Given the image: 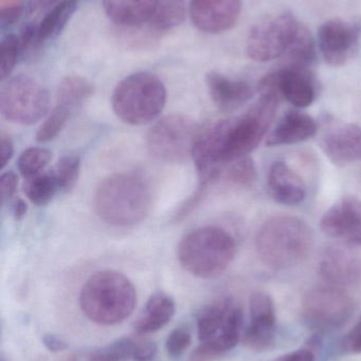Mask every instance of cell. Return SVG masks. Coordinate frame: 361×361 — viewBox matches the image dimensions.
<instances>
[{"label":"cell","mask_w":361,"mask_h":361,"mask_svg":"<svg viewBox=\"0 0 361 361\" xmlns=\"http://www.w3.org/2000/svg\"><path fill=\"white\" fill-rule=\"evenodd\" d=\"M201 129L190 116L171 114L150 128L146 139L148 152L165 163H182L192 158Z\"/></svg>","instance_id":"cell-8"},{"label":"cell","mask_w":361,"mask_h":361,"mask_svg":"<svg viewBox=\"0 0 361 361\" xmlns=\"http://www.w3.org/2000/svg\"><path fill=\"white\" fill-rule=\"evenodd\" d=\"M343 348L348 353H361V320L345 336Z\"/></svg>","instance_id":"cell-37"},{"label":"cell","mask_w":361,"mask_h":361,"mask_svg":"<svg viewBox=\"0 0 361 361\" xmlns=\"http://www.w3.org/2000/svg\"><path fill=\"white\" fill-rule=\"evenodd\" d=\"M0 154H1V169H4L12 160L14 154V144L6 135H1L0 137Z\"/></svg>","instance_id":"cell-39"},{"label":"cell","mask_w":361,"mask_h":361,"mask_svg":"<svg viewBox=\"0 0 361 361\" xmlns=\"http://www.w3.org/2000/svg\"><path fill=\"white\" fill-rule=\"evenodd\" d=\"M0 361H6V360H4V357H1V360H0Z\"/></svg>","instance_id":"cell-47"},{"label":"cell","mask_w":361,"mask_h":361,"mask_svg":"<svg viewBox=\"0 0 361 361\" xmlns=\"http://www.w3.org/2000/svg\"><path fill=\"white\" fill-rule=\"evenodd\" d=\"M314 246L311 227L300 218L278 216L269 219L256 239L259 258L276 271L292 269L304 262Z\"/></svg>","instance_id":"cell-2"},{"label":"cell","mask_w":361,"mask_h":361,"mask_svg":"<svg viewBox=\"0 0 361 361\" xmlns=\"http://www.w3.org/2000/svg\"><path fill=\"white\" fill-rule=\"evenodd\" d=\"M23 6L0 10V23H1L2 27H8V25L17 23L23 14Z\"/></svg>","instance_id":"cell-40"},{"label":"cell","mask_w":361,"mask_h":361,"mask_svg":"<svg viewBox=\"0 0 361 361\" xmlns=\"http://www.w3.org/2000/svg\"><path fill=\"white\" fill-rule=\"evenodd\" d=\"M157 354V347L150 341H137L136 343L134 360L150 361L154 360Z\"/></svg>","instance_id":"cell-38"},{"label":"cell","mask_w":361,"mask_h":361,"mask_svg":"<svg viewBox=\"0 0 361 361\" xmlns=\"http://www.w3.org/2000/svg\"><path fill=\"white\" fill-rule=\"evenodd\" d=\"M137 292L129 278L114 271L91 276L81 290L80 305L88 319L101 326L124 322L133 313Z\"/></svg>","instance_id":"cell-4"},{"label":"cell","mask_w":361,"mask_h":361,"mask_svg":"<svg viewBox=\"0 0 361 361\" xmlns=\"http://www.w3.org/2000/svg\"><path fill=\"white\" fill-rule=\"evenodd\" d=\"M206 84L212 102L220 111H235L254 97V90L248 82L232 80L218 72H209Z\"/></svg>","instance_id":"cell-19"},{"label":"cell","mask_w":361,"mask_h":361,"mask_svg":"<svg viewBox=\"0 0 361 361\" xmlns=\"http://www.w3.org/2000/svg\"><path fill=\"white\" fill-rule=\"evenodd\" d=\"M319 125L309 114L298 110H290L277 123L267 135L266 145H292L307 141L318 133Z\"/></svg>","instance_id":"cell-21"},{"label":"cell","mask_w":361,"mask_h":361,"mask_svg":"<svg viewBox=\"0 0 361 361\" xmlns=\"http://www.w3.org/2000/svg\"><path fill=\"white\" fill-rule=\"evenodd\" d=\"M162 0H103L110 20L123 27H150Z\"/></svg>","instance_id":"cell-18"},{"label":"cell","mask_w":361,"mask_h":361,"mask_svg":"<svg viewBox=\"0 0 361 361\" xmlns=\"http://www.w3.org/2000/svg\"><path fill=\"white\" fill-rule=\"evenodd\" d=\"M220 180H225L227 184L237 188H251L256 180V164L248 156L237 159L225 165L220 173Z\"/></svg>","instance_id":"cell-28"},{"label":"cell","mask_w":361,"mask_h":361,"mask_svg":"<svg viewBox=\"0 0 361 361\" xmlns=\"http://www.w3.org/2000/svg\"><path fill=\"white\" fill-rule=\"evenodd\" d=\"M318 271L328 286L343 290L358 288L361 284V256L348 246H329L322 252Z\"/></svg>","instance_id":"cell-14"},{"label":"cell","mask_w":361,"mask_h":361,"mask_svg":"<svg viewBox=\"0 0 361 361\" xmlns=\"http://www.w3.org/2000/svg\"><path fill=\"white\" fill-rule=\"evenodd\" d=\"M18 38L20 42L21 53L33 52L38 48V44H42L38 37V27L32 23L23 27Z\"/></svg>","instance_id":"cell-35"},{"label":"cell","mask_w":361,"mask_h":361,"mask_svg":"<svg viewBox=\"0 0 361 361\" xmlns=\"http://www.w3.org/2000/svg\"><path fill=\"white\" fill-rule=\"evenodd\" d=\"M319 144L329 160L339 167L361 162V128L326 116L319 129Z\"/></svg>","instance_id":"cell-12"},{"label":"cell","mask_w":361,"mask_h":361,"mask_svg":"<svg viewBox=\"0 0 361 361\" xmlns=\"http://www.w3.org/2000/svg\"><path fill=\"white\" fill-rule=\"evenodd\" d=\"M28 212V205L23 199H16L12 203V214L16 220H21L25 218Z\"/></svg>","instance_id":"cell-43"},{"label":"cell","mask_w":361,"mask_h":361,"mask_svg":"<svg viewBox=\"0 0 361 361\" xmlns=\"http://www.w3.org/2000/svg\"><path fill=\"white\" fill-rule=\"evenodd\" d=\"M175 311V302L169 295L163 293L153 295L136 319L134 330L140 335L157 332L171 322Z\"/></svg>","instance_id":"cell-23"},{"label":"cell","mask_w":361,"mask_h":361,"mask_svg":"<svg viewBox=\"0 0 361 361\" xmlns=\"http://www.w3.org/2000/svg\"><path fill=\"white\" fill-rule=\"evenodd\" d=\"M352 245L361 246V235H360L357 239H355L353 242H352Z\"/></svg>","instance_id":"cell-46"},{"label":"cell","mask_w":361,"mask_h":361,"mask_svg":"<svg viewBox=\"0 0 361 361\" xmlns=\"http://www.w3.org/2000/svg\"><path fill=\"white\" fill-rule=\"evenodd\" d=\"M42 343H44L45 347L51 352H63L68 349V345L59 338V337L55 336V335H45L42 337Z\"/></svg>","instance_id":"cell-42"},{"label":"cell","mask_w":361,"mask_h":361,"mask_svg":"<svg viewBox=\"0 0 361 361\" xmlns=\"http://www.w3.org/2000/svg\"><path fill=\"white\" fill-rule=\"evenodd\" d=\"M276 73L282 99L297 108H307L314 103L317 90L311 70L285 66Z\"/></svg>","instance_id":"cell-22"},{"label":"cell","mask_w":361,"mask_h":361,"mask_svg":"<svg viewBox=\"0 0 361 361\" xmlns=\"http://www.w3.org/2000/svg\"><path fill=\"white\" fill-rule=\"evenodd\" d=\"M360 34L358 19L334 18L324 23L318 32V46L324 61L333 67L345 65L357 50Z\"/></svg>","instance_id":"cell-13"},{"label":"cell","mask_w":361,"mask_h":361,"mask_svg":"<svg viewBox=\"0 0 361 361\" xmlns=\"http://www.w3.org/2000/svg\"><path fill=\"white\" fill-rule=\"evenodd\" d=\"M51 160V152L45 148L32 147L25 150L19 157L17 167L19 173L25 179L42 173Z\"/></svg>","instance_id":"cell-30"},{"label":"cell","mask_w":361,"mask_h":361,"mask_svg":"<svg viewBox=\"0 0 361 361\" xmlns=\"http://www.w3.org/2000/svg\"><path fill=\"white\" fill-rule=\"evenodd\" d=\"M267 184L273 199L282 205H298L307 197L304 180L285 162L277 161L271 165Z\"/></svg>","instance_id":"cell-20"},{"label":"cell","mask_w":361,"mask_h":361,"mask_svg":"<svg viewBox=\"0 0 361 361\" xmlns=\"http://www.w3.org/2000/svg\"><path fill=\"white\" fill-rule=\"evenodd\" d=\"M288 67L311 70L316 61L315 40L305 25H299L292 44L285 53Z\"/></svg>","instance_id":"cell-24"},{"label":"cell","mask_w":361,"mask_h":361,"mask_svg":"<svg viewBox=\"0 0 361 361\" xmlns=\"http://www.w3.org/2000/svg\"><path fill=\"white\" fill-rule=\"evenodd\" d=\"M23 6V0H0V10Z\"/></svg>","instance_id":"cell-45"},{"label":"cell","mask_w":361,"mask_h":361,"mask_svg":"<svg viewBox=\"0 0 361 361\" xmlns=\"http://www.w3.org/2000/svg\"><path fill=\"white\" fill-rule=\"evenodd\" d=\"M354 311L351 297L341 288L322 286L309 290L303 297L301 312L309 326L331 330L345 326Z\"/></svg>","instance_id":"cell-11"},{"label":"cell","mask_w":361,"mask_h":361,"mask_svg":"<svg viewBox=\"0 0 361 361\" xmlns=\"http://www.w3.org/2000/svg\"><path fill=\"white\" fill-rule=\"evenodd\" d=\"M243 312L231 298L206 305L197 318V334L201 349L218 358L232 350L241 338Z\"/></svg>","instance_id":"cell-7"},{"label":"cell","mask_w":361,"mask_h":361,"mask_svg":"<svg viewBox=\"0 0 361 361\" xmlns=\"http://www.w3.org/2000/svg\"><path fill=\"white\" fill-rule=\"evenodd\" d=\"M237 250L235 238L220 227L205 226L184 235L178 245L182 267L196 277L210 279L222 275Z\"/></svg>","instance_id":"cell-5"},{"label":"cell","mask_w":361,"mask_h":361,"mask_svg":"<svg viewBox=\"0 0 361 361\" xmlns=\"http://www.w3.org/2000/svg\"><path fill=\"white\" fill-rule=\"evenodd\" d=\"M300 23L290 13L267 17L248 34L246 53L252 61L267 63L285 55Z\"/></svg>","instance_id":"cell-10"},{"label":"cell","mask_w":361,"mask_h":361,"mask_svg":"<svg viewBox=\"0 0 361 361\" xmlns=\"http://www.w3.org/2000/svg\"><path fill=\"white\" fill-rule=\"evenodd\" d=\"M250 324L244 335L246 347L254 351H265L275 343L277 334L275 305L265 292H254L250 297Z\"/></svg>","instance_id":"cell-15"},{"label":"cell","mask_w":361,"mask_h":361,"mask_svg":"<svg viewBox=\"0 0 361 361\" xmlns=\"http://www.w3.org/2000/svg\"><path fill=\"white\" fill-rule=\"evenodd\" d=\"M21 53L20 42L17 36L6 35L0 44V78L2 80L8 78Z\"/></svg>","instance_id":"cell-33"},{"label":"cell","mask_w":361,"mask_h":361,"mask_svg":"<svg viewBox=\"0 0 361 361\" xmlns=\"http://www.w3.org/2000/svg\"><path fill=\"white\" fill-rule=\"evenodd\" d=\"M273 361H315V355L309 350L302 349L280 356Z\"/></svg>","instance_id":"cell-41"},{"label":"cell","mask_w":361,"mask_h":361,"mask_svg":"<svg viewBox=\"0 0 361 361\" xmlns=\"http://www.w3.org/2000/svg\"><path fill=\"white\" fill-rule=\"evenodd\" d=\"M17 184H18V177L14 171H8L2 173L0 177V197L1 203L10 201L16 191Z\"/></svg>","instance_id":"cell-36"},{"label":"cell","mask_w":361,"mask_h":361,"mask_svg":"<svg viewBox=\"0 0 361 361\" xmlns=\"http://www.w3.org/2000/svg\"><path fill=\"white\" fill-rule=\"evenodd\" d=\"M59 190L64 192L73 189L78 182L81 171V159L78 156H64L57 161L53 169Z\"/></svg>","instance_id":"cell-31"},{"label":"cell","mask_w":361,"mask_h":361,"mask_svg":"<svg viewBox=\"0 0 361 361\" xmlns=\"http://www.w3.org/2000/svg\"><path fill=\"white\" fill-rule=\"evenodd\" d=\"M192 341L190 330L180 326L172 331L165 343V349L172 358H178L188 349Z\"/></svg>","instance_id":"cell-34"},{"label":"cell","mask_w":361,"mask_h":361,"mask_svg":"<svg viewBox=\"0 0 361 361\" xmlns=\"http://www.w3.org/2000/svg\"><path fill=\"white\" fill-rule=\"evenodd\" d=\"M23 191L28 199L37 206H45L59 190V184L53 171L40 173L29 178L23 185Z\"/></svg>","instance_id":"cell-29"},{"label":"cell","mask_w":361,"mask_h":361,"mask_svg":"<svg viewBox=\"0 0 361 361\" xmlns=\"http://www.w3.org/2000/svg\"><path fill=\"white\" fill-rule=\"evenodd\" d=\"M281 99L260 93L258 103L243 116L201 129L192 154L199 180H215L225 165L251 154L271 128Z\"/></svg>","instance_id":"cell-1"},{"label":"cell","mask_w":361,"mask_h":361,"mask_svg":"<svg viewBox=\"0 0 361 361\" xmlns=\"http://www.w3.org/2000/svg\"><path fill=\"white\" fill-rule=\"evenodd\" d=\"M57 1V0H31V6H30L31 8H31L32 12H35L37 10L49 8Z\"/></svg>","instance_id":"cell-44"},{"label":"cell","mask_w":361,"mask_h":361,"mask_svg":"<svg viewBox=\"0 0 361 361\" xmlns=\"http://www.w3.org/2000/svg\"><path fill=\"white\" fill-rule=\"evenodd\" d=\"M93 91L95 88L93 85L85 78L76 75L67 76L57 88V105L73 110L89 99L93 94Z\"/></svg>","instance_id":"cell-25"},{"label":"cell","mask_w":361,"mask_h":361,"mask_svg":"<svg viewBox=\"0 0 361 361\" xmlns=\"http://www.w3.org/2000/svg\"><path fill=\"white\" fill-rule=\"evenodd\" d=\"M167 103L162 80L148 72H137L121 80L112 97V109L126 124L139 126L156 120Z\"/></svg>","instance_id":"cell-6"},{"label":"cell","mask_w":361,"mask_h":361,"mask_svg":"<svg viewBox=\"0 0 361 361\" xmlns=\"http://www.w3.org/2000/svg\"><path fill=\"white\" fill-rule=\"evenodd\" d=\"M81 0H61L42 19L38 25V37L40 42L57 35L69 20Z\"/></svg>","instance_id":"cell-26"},{"label":"cell","mask_w":361,"mask_h":361,"mask_svg":"<svg viewBox=\"0 0 361 361\" xmlns=\"http://www.w3.org/2000/svg\"><path fill=\"white\" fill-rule=\"evenodd\" d=\"M152 206L150 186L136 173L110 176L95 193V207L101 220L112 226L129 227L139 224Z\"/></svg>","instance_id":"cell-3"},{"label":"cell","mask_w":361,"mask_h":361,"mask_svg":"<svg viewBox=\"0 0 361 361\" xmlns=\"http://www.w3.org/2000/svg\"><path fill=\"white\" fill-rule=\"evenodd\" d=\"M137 341L131 338H121L105 347L87 353L80 354L71 361H125L133 360Z\"/></svg>","instance_id":"cell-27"},{"label":"cell","mask_w":361,"mask_h":361,"mask_svg":"<svg viewBox=\"0 0 361 361\" xmlns=\"http://www.w3.org/2000/svg\"><path fill=\"white\" fill-rule=\"evenodd\" d=\"M49 94L33 78L25 75L10 78L0 91V111L11 122L32 125L46 116Z\"/></svg>","instance_id":"cell-9"},{"label":"cell","mask_w":361,"mask_h":361,"mask_svg":"<svg viewBox=\"0 0 361 361\" xmlns=\"http://www.w3.org/2000/svg\"><path fill=\"white\" fill-rule=\"evenodd\" d=\"M242 0H191L193 25L203 33L220 34L237 25Z\"/></svg>","instance_id":"cell-16"},{"label":"cell","mask_w":361,"mask_h":361,"mask_svg":"<svg viewBox=\"0 0 361 361\" xmlns=\"http://www.w3.org/2000/svg\"><path fill=\"white\" fill-rule=\"evenodd\" d=\"M72 110L64 106L57 105L48 118L42 123V126L36 133V141L40 143H47L52 141L63 130L69 120Z\"/></svg>","instance_id":"cell-32"},{"label":"cell","mask_w":361,"mask_h":361,"mask_svg":"<svg viewBox=\"0 0 361 361\" xmlns=\"http://www.w3.org/2000/svg\"><path fill=\"white\" fill-rule=\"evenodd\" d=\"M320 228L328 237L352 244L361 235V200L354 195L341 197L324 214Z\"/></svg>","instance_id":"cell-17"}]
</instances>
